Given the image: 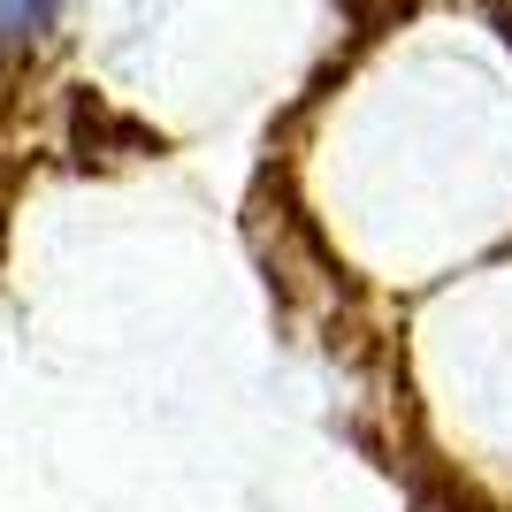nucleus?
I'll return each mask as SVG.
<instances>
[{
    "mask_svg": "<svg viewBox=\"0 0 512 512\" xmlns=\"http://www.w3.org/2000/svg\"><path fill=\"white\" fill-rule=\"evenodd\" d=\"M54 16V0H0V39H31Z\"/></svg>",
    "mask_w": 512,
    "mask_h": 512,
    "instance_id": "f257e3e1",
    "label": "nucleus"
}]
</instances>
